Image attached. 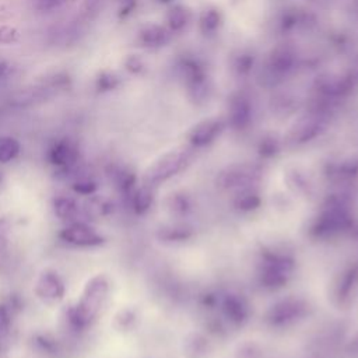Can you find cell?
<instances>
[{
    "label": "cell",
    "mask_w": 358,
    "mask_h": 358,
    "mask_svg": "<svg viewBox=\"0 0 358 358\" xmlns=\"http://www.w3.org/2000/svg\"><path fill=\"white\" fill-rule=\"evenodd\" d=\"M166 20H168V25L171 27V29L180 31V29H183L186 27L187 21H189V13L182 6H173L168 11Z\"/></svg>",
    "instance_id": "cell-17"
},
{
    "label": "cell",
    "mask_w": 358,
    "mask_h": 358,
    "mask_svg": "<svg viewBox=\"0 0 358 358\" xmlns=\"http://www.w3.org/2000/svg\"><path fill=\"white\" fill-rule=\"evenodd\" d=\"M319 129H320V122L317 119H306V120L301 122V124L298 126L295 138L298 141H306V140L315 137L317 134Z\"/></svg>",
    "instance_id": "cell-18"
},
{
    "label": "cell",
    "mask_w": 358,
    "mask_h": 358,
    "mask_svg": "<svg viewBox=\"0 0 358 358\" xmlns=\"http://www.w3.org/2000/svg\"><path fill=\"white\" fill-rule=\"evenodd\" d=\"M110 295V281L105 273L88 277L74 302L66 303L59 312V323L70 336L88 331L99 319Z\"/></svg>",
    "instance_id": "cell-1"
},
{
    "label": "cell",
    "mask_w": 358,
    "mask_h": 358,
    "mask_svg": "<svg viewBox=\"0 0 358 358\" xmlns=\"http://www.w3.org/2000/svg\"><path fill=\"white\" fill-rule=\"evenodd\" d=\"M222 127H224L222 122L217 119L204 120L193 127L190 133V141L193 145H199V147L210 144L217 136H220V133L222 131Z\"/></svg>",
    "instance_id": "cell-10"
},
{
    "label": "cell",
    "mask_w": 358,
    "mask_h": 358,
    "mask_svg": "<svg viewBox=\"0 0 358 358\" xmlns=\"http://www.w3.org/2000/svg\"><path fill=\"white\" fill-rule=\"evenodd\" d=\"M294 64V53L288 48H278L273 52L268 60V71L274 77L288 73Z\"/></svg>",
    "instance_id": "cell-12"
},
{
    "label": "cell",
    "mask_w": 358,
    "mask_h": 358,
    "mask_svg": "<svg viewBox=\"0 0 358 358\" xmlns=\"http://www.w3.org/2000/svg\"><path fill=\"white\" fill-rule=\"evenodd\" d=\"M220 21H221L220 13L214 8H208L200 17V28L204 34H211L218 28Z\"/></svg>",
    "instance_id": "cell-20"
},
{
    "label": "cell",
    "mask_w": 358,
    "mask_h": 358,
    "mask_svg": "<svg viewBox=\"0 0 358 358\" xmlns=\"http://www.w3.org/2000/svg\"><path fill=\"white\" fill-rule=\"evenodd\" d=\"M8 343H10V337H6L4 334L0 333V358H1V355L7 351Z\"/></svg>",
    "instance_id": "cell-25"
},
{
    "label": "cell",
    "mask_w": 358,
    "mask_h": 358,
    "mask_svg": "<svg viewBox=\"0 0 358 358\" xmlns=\"http://www.w3.org/2000/svg\"><path fill=\"white\" fill-rule=\"evenodd\" d=\"M52 213L62 224H69L81 220V204L78 200L69 194H57L50 203Z\"/></svg>",
    "instance_id": "cell-7"
},
{
    "label": "cell",
    "mask_w": 358,
    "mask_h": 358,
    "mask_svg": "<svg viewBox=\"0 0 358 358\" xmlns=\"http://www.w3.org/2000/svg\"><path fill=\"white\" fill-rule=\"evenodd\" d=\"M112 211H113L112 201L98 193L90 197H85L84 203L81 204V217H84V220L91 224L95 220L108 217Z\"/></svg>",
    "instance_id": "cell-8"
},
{
    "label": "cell",
    "mask_w": 358,
    "mask_h": 358,
    "mask_svg": "<svg viewBox=\"0 0 358 358\" xmlns=\"http://www.w3.org/2000/svg\"><path fill=\"white\" fill-rule=\"evenodd\" d=\"M99 1H101V0H84V6H85V8L90 11V10L95 8Z\"/></svg>",
    "instance_id": "cell-26"
},
{
    "label": "cell",
    "mask_w": 358,
    "mask_h": 358,
    "mask_svg": "<svg viewBox=\"0 0 358 358\" xmlns=\"http://www.w3.org/2000/svg\"><path fill=\"white\" fill-rule=\"evenodd\" d=\"M7 71H8V64L4 62H0V78L4 77L7 74Z\"/></svg>",
    "instance_id": "cell-27"
},
{
    "label": "cell",
    "mask_w": 358,
    "mask_h": 358,
    "mask_svg": "<svg viewBox=\"0 0 358 358\" xmlns=\"http://www.w3.org/2000/svg\"><path fill=\"white\" fill-rule=\"evenodd\" d=\"M252 117V105L246 95L236 94L232 96L228 108V119L229 123L235 129H243L249 124Z\"/></svg>",
    "instance_id": "cell-9"
},
{
    "label": "cell",
    "mask_w": 358,
    "mask_h": 358,
    "mask_svg": "<svg viewBox=\"0 0 358 358\" xmlns=\"http://www.w3.org/2000/svg\"><path fill=\"white\" fill-rule=\"evenodd\" d=\"M136 322V313L129 309V308H124V309H120L115 317H113V327L119 331H127L133 327Z\"/></svg>",
    "instance_id": "cell-19"
},
{
    "label": "cell",
    "mask_w": 358,
    "mask_h": 358,
    "mask_svg": "<svg viewBox=\"0 0 358 358\" xmlns=\"http://www.w3.org/2000/svg\"><path fill=\"white\" fill-rule=\"evenodd\" d=\"M32 351L42 358H60L64 354L63 341L50 331H36L31 336Z\"/></svg>",
    "instance_id": "cell-6"
},
{
    "label": "cell",
    "mask_w": 358,
    "mask_h": 358,
    "mask_svg": "<svg viewBox=\"0 0 358 358\" xmlns=\"http://www.w3.org/2000/svg\"><path fill=\"white\" fill-rule=\"evenodd\" d=\"M13 234V218L7 214L0 215V253L6 252Z\"/></svg>",
    "instance_id": "cell-21"
},
{
    "label": "cell",
    "mask_w": 358,
    "mask_h": 358,
    "mask_svg": "<svg viewBox=\"0 0 358 358\" xmlns=\"http://www.w3.org/2000/svg\"><path fill=\"white\" fill-rule=\"evenodd\" d=\"M21 152V144L17 138L10 136L0 137V164H8L14 161Z\"/></svg>",
    "instance_id": "cell-16"
},
{
    "label": "cell",
    "mask_w": 358,
    "mask_h": 358,
    "mask_svg": "<svg viewBox=\"0 0 358 358\" xmlns=\"http://www.w3.org/2000/svg\"><path fill=\"white\" fill-rule=\"evenodd\" d=\"M32 291L36 299L43 305L56 306L64 302L67 284L57 268L43 267L35 277Z\"/></svg>",
    "instance_id": "cell-3"
},
{
    "label": "cell",
    "mask_w": 358,
    "mask_h": 358,
    "mask_svg": "<svg viewBox=\"0 0 358 358\" xmlns=\"http://www.w3.org/2000/svg\"><path fill=\"white\" fill-rule=\"evenodd\" d=\"M48 164L56 169L57 173L67 175L74 172L80 161V150L70 138L55 140L46 151Z\"/></svg>",
    "instance_id": "cell-4"
},
{
    "label": "cell",
    "mask_w": 358,
    "mask_h": 358,
    "mask_svg": "<svg viewBox=\"0 0 358 358\" xmlns=\"http://www.w3.org/2000/svg\"><path fill=\"white\" fill-rule=\"evenodd\" d=\"M130 207L136 214H144L150 210L154 201V194H152V186L144 183L138 187H136L131 194L129 196Z\"/></svg>",
    "instance_id": "cell-13"
},
{
    "label": "cell",
    "mask_w": 358,
    "mask_h": 358,
    "mask_svg": "<svg viewBox=\"0 0 358 358\" xmlns=\"http://www.w3.org/2000/svg\"><path fill=\"white\" fill-rule=\"evenodd\" d=\"M70 190L76 196L81 197H90L92 194H96L99 190V182L91 176V175H74L71 183H70Z\"/></svg>",
    "instance_id": "cell-14"
},
{
    "label": "cell",
    "mask_w": 358,
    "mask_h": 358,
    "mask_svg": "<svg viewBox=\"0 0 358 358\" xmlns=\"http://www.w3.org/2000/svg\"><path fill=\"white\" fill-rule=\"evenodd\" d=\"M169 39V34L159 25H148L140 32V42L147 48H159Z\"/></svg>",
    "instance_id": "cell-15"
},
{
    "label": "cell",
    "mask_w": 358,
    "mask_h": 358,
    "mask_svg": "<svg viewBox=\"0 0 358 358\" xmlns=\"http://www.w3.org/2000/svg\"><path fill=\"white\" fill-rule=\"evenodd\" d=\"M117 83V78L112 74H102L98 80V84H99V88L102 91H106V90H112Z\"/></svg>",
    "instance_id": "cell-24"
},
{
    "label": "cell",
    "mask_w": 358,
    "mask_h": 358,
    "mask_svg": "<svg viewBox=\"0 0 358 358\" xmlns=\"http://www.w3.org/2000/svg\"><path fill=\"white\" fill-rule=\"evenodd\" d=\"M14 315L4 301H0V333L6 337L11 336Z\"/></svg>",
    "instance_id": "cell-22"
},
{
    "label": "cell",
    "mask_w": 358,
    "mask_h": 358,
    "mask_svg": "<svg viewBox=\"0 0 358 358\" xmlns=\"http://www.w3.org/2000/svg\"><path fill=\"white\" fill-rule=\"evenodd\" d=\"M57 239L76 249H95L106 242V236L85 220L63 224L57 232Z\"/></svg>",
    "instance_id": "cell-2"
},
{
    "label": "cell",
    "mask_w": 358,
    "mask_h": 358,
    "mask_svg": "<svg viewBox=\"0 0 358 358\" xmlns=\"http://www.w3.org/2000/svg\"><path fill=\"white\" fill-rule=\"evenodd\" d=\"M4 186H6V176H4V173L0 171V192L4 189Z\"/></svg>",
    "instance_id": "cell-28"
},
{
    "label": "cell",
    "mask_w": 358,
    "mask_h": 358,
    "mask_svg": "<svg viewBox=\"0 0 358 358\" xmlns=\"http://www.w3.org/2000/svg\"><path fill=\"white\" fill-rule=\"evenodd\" d=\"M187 159L186 151H171L157 159L145 173V183L150 186L159 185L173 176L185 165Z\"/></svg>",
    "instance_id": "cell-5"
},
{
    "label": "cell",
    "mask_w": 358,
    "mask_h": 358,
    "mask_svg": "<svg viewBox=\"0 0 358 358\" xmlns=\"http://www.w3.org/2000/svg\"><path fill=\"white\" fill-rule=\"evenodd\" d=\"M161 1H169V0H161Z\"/></svg>",
    "instance_id": "cell-29"
},
{
    "label": "cell",
    "mask_w": 358,
    "mask_h": 358,
    "mask_svg": "<svg viewBox=\"0 0 358 358\" xmlns=\"http://www.w3.org/2000/svg\"><path fill=\"white\" fill-rule=\"evenodd\" d=\"M303 305L301 301L288 299L275 305L270 313V319L274 324H285L288 322H294L296 317L302 315Z\"/></svg>",
    "instance_id": "cell-11"
},
{
    "label": "cell",
    "mask_w": 358,
    "mask_h": 358,
    "mask_svg": "<svg viewBox=\"0 0 358 358\" xmlns=\"http://www.w3.org/2000/svg\"><path fill=\"white\" fill-rule=\"evenodd\" d=\"M67 0H32V6L39 11H48L66 3Z\"/></svg>",
    "instance_id": "cell-23"
}]
</instances>
